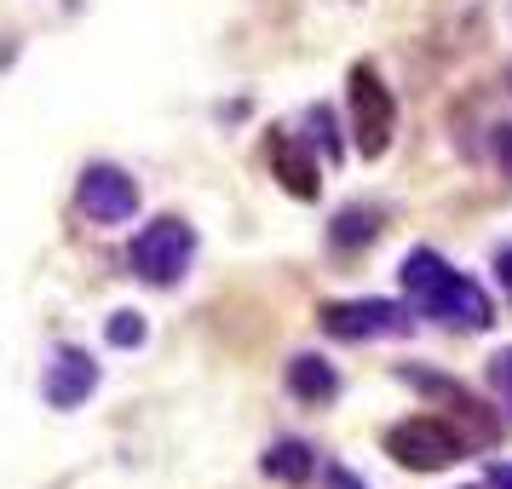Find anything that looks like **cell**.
<instances>
[{"instance_id": "obj_5", "label": "cell", "mask_w": 512, "mask_h": 489, "mask_svg": "<svg viewBox=\"0 0 512 489\" xmlns=\"http://www.w3.org/2000/svg\"><path fill=\"white\" fill-rule=\"evenodd\" d=\"M75 202H81V213L93 225H127L139 213V185H133V173H121L110 162H93L81 173V185H75Z\"/></svg>"}, {"instance_id": "obj_15", "label": "cell", "mask_w": 512, "mask_h": 489, "mask_svg": "<svg viewBox=\"0 0 512 489\" xmlns=\"http://www.w3.org/2000/svg\"><path fill=\"white\" fill-rule=\"evenodd\" d=\"M495 271H501V288L512 294V248H501V259H495Z\"/></svg>"}, {"instance_id": "obj_3", "label": "cell", "mask_w": 512, "mask_h": 489, "mask_svg": "<svg viewBox=\"0 0 512 489\" xmlns=\"http://www.w3.org/2000/svg\"><path fill=\"white\" fill-rule=\"evenodd\" d=\"M466 449H472V438L443 415H409L386 432V455L409 472H443V466L461 461Z\"/></svg>"}, {"instance_id": "obj_2", "label": "cell", "mask_w": 512, "mask_h": 489, "mask_svg": "<svg viewBox=\"0 0 512 489\" xmlns=\"http://www.w3.org/2000/svg\"><path fill=\"white\" fill-rule=\"evenodd\" d=\"M346 110H351V144L363 162H380L397 139V98L392 87L380 81L374 64H357L346 81Z\"/></svg>"}, {"instance_id": "obj_6", "label": "cell", "mask_w": 512, "mask_h": 489, "mask_svg": "<svg viewBox=\"0 0 512 489\" xmlns=\"http://www.w3.org/2000/svg\"><path fill=\"white\" fill-rule=\"evenodd\" d=\"M323 328L334 340H397L409 334V311L392 300H340L323 305Z\"/></svg>"}, {"instance_id": "obj_9", "label": "cell", "mask_w": 512, "mask_h": 489, "mask_svg": "<svg viewBox=\"0 0 512 489\" xmlns=\"http://www.w3.org/2000/svg\"><path fill=\"white\" fill-rule=\"evenodd\" d=\"M288 386H294V397H305V403H334L340 397V374L328 369L323 357H294L288 363Z\"/></svg>"}, {"instance_id": "obj_4", "label": "cell", "mask_w": 512, "mask_h": 489, "mask_svg": "<svg viewBox=\"0 0 512 489\" xmlns=\"http://www.w3.org/2000/svg\"><path fill=\"white\" fill-rule=\"evenodd\" d=\"M133 277L150 282V288H173V282H185L190 259H196V231H190L185 219H173V213H162V219H150L139 236H133Z\"/></svg>"}, {"instance_id": "obj_16", "label": "cell", "mask_w": 512, "mask_h": 489, "mask_svg": "<svg viewBox=\"0 0 512 489\" xmlns=\"http://www.w3.org/2000/svg\"><path fill=\"white\" fill-rule=\"evenodd\" d=\"M489 484H495V489H512V466H489Z\"/></svg>"}, {"instance_id": "obj_8", "label": "cell", "mask_w": 512, "mask_h": 489, "mask_svg": "<svg viewBox=\"0 0 512 489\" xmlns=\"http://www.w3.org/2000/svg\"><path fill=\"white\" fill-rule=\"evenodd\" d=\"M265 162H271V173L282 179V190L300 196V202H311V196L323 190V179H317V156H305L300 144H294V133H271V139H265Z\"/></svg>"}, {"instance_id": "obj_7", "label": "cell", "mask_w": 512, "mask_h": 489, "mask_svg": "<svg viewBox=\"0 0 512 489\" xmlns=\"http://www.w3.org/2000/svg\"><path fill=\"white\" fill-rule=\"evenodd\" d=\"M98 386V363L87 357L81 346H58L52 351L47 374H41V397H47L52 409H75V403H87Z\"/></svg>"}, {"instance_id": "obj_14", "label": "cell", "mask_w": 512, "mask_h": 489, "mask_svg": "<svg viewBox=\"0 0 512 489\" xmlns=\"http://www.w3.org/2000/svg\"><path fill=\"white\" fill-rule=\"evenodd\" d=\"M328 489H369V484H357L346 466H328Z\"/></svg>"}, {"instance_id": "obj_10", "label": "cell", "mask_w": 512, "mask_h": 489, "mask_svg": "<svg viewBox=\"0 0 512 489\" xmlns=\"http://www.w3.org/2000/svg\"><path fill=\"white\" fill-rule=\"evenodd\" d=\"M265 472L282 478V484H300V478L317 472V455H311L305 443H277V449H265Z\"/></svg>"}, {"instance_id": "obj_13", "label": "cell", "mask_w": 512, "mask_h": 489, "mask_svg": "<svg viewBox=\"0 0 512 489\" xmlns=\"http://www.w3.org/2000/svg\"><path fill=\"white\" fill-rule=\"evenodd\" d=\"M495 386L512 397V351H501V357H495Z\"/></svg>"}, {"instance_id": "obj_17", "label": "cell", "mask_w": 512, "mask_h": 489, "mask_svg": "<svg viewBox=\"0 0 512 489\" xmlns=\"http://www.w3.org/2000/svg\"><path fill=\"white\" fill-rule=\"evenodd\" d=\"M507 87H512V70H507Z\"/></svg>"}, {"instance_id": "obj_12", "label": "cell", "mask_w": 512, "mask_h": 489, "mask_svg": "<svg viewBox=\"0 0 512 489\" xmlns=\"http://www.w3.org/2000/svg\"><path fill=\"white\" fill-rule=\"evenodd\" d=\"M489 150H495V162H501V173L512 179V121H501V127L489 133Z\"/></svg>"}, {"instance_id": "obj_11", "label": "cell", "mask_w": 512, "mask_h": 489, "mask_svg": "<svg viewBox=\"0 0 512 489\" xmlns=\"http://www.w3.org/2000/svg\"><path fill=\"white\" fill-rule=\"evenodd\" d=\"M110 340H116V346H139V340H144L139 311H116V323H110Z\"/></svg>"}, {"instance_id": "obj_1", "label": "cell", "mask_w": 512, "mask_h": 489, "mask_svg": "<svg viewBox=\"0 0 512 489\" xmlns=\"http://www.w3.org/2000/svg\"><path fill=\"white\" fill-rule=\"evenodd\" d=\"M397 282H403V294H409V305H415L420 317H432L443 328L484 334L495 323V305H489L484 288L466 271H455L443 254H432V248H409L403 265H397Z\"/></svg>"}]
</instances>
